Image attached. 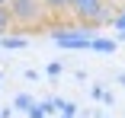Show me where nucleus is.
<instances>
[{"instance_id": "nucleus-1", "label": "nucleus", "mask_w": 125, "mask_h": 118, "mask_svg": "<svg viewBox=\"0 0 125 118\" xmlns=\"http://www.w3.org/2000/svg\"><path fill=\"white\" fill-rule=\"evenodd\" d=\"M96 38V26H58L52 29V42H58L61 48H90V42Z\"/></svg>"}, {"instance_id": "nucleus-2", "label": "nucleus", "mask_w": 125, "mask_h": 118, "mask_svg": "<svg viewBox=\"0 0 125 118\" xmlns=\"http://www.w3.org/2000/svg\"><path fill=\"white\" fill-rule=\"evenodd\" d=\"M7 10H10V22H19V26H39L45 19L42 0H7Z\"/></svg>"}, {"instance_id": "nucleus-3", "label": "nucleus", "mask_w": 125, "mask_h": 118, "mask_svg": "<svg viewBox=\"0 0 125 118\" xmlns=\"http://www.w3.org/2000/svg\"><path fill=\"white\" fill-rule=\"evenodd\" d=\"M77 19H83L87 26H99V22H106L112 19L109 7H106V0H71V7H67Z\"/></svg>"}, {"instance_id": "nucleus-4", "label": "nucleus", "mask_w": 125, "mask_h": 118, "mask_svg": "<svg viewBox=\"0 0 125 118\" xmlns=\"http://www.w3.org/2000/svg\"><path fill=\"white\" fill-rule=\"evenodd\" d=\"M90 48H96V51H106V54H112V51H115V42H112V38H93V42H90Z\"/></svg>"}, {"instance_id": "nucleus-5", "label": "nucleus", "mask_w": 125, "mask_h": 118, "mask_svg": "<svg viewBox=\"0 0 125 118\" xmlns=\"http://www.w3.org/2000/svg\"><path fill=\"white\" fill-rule=\"evenodd\" d=\"M0 45H3V48H26V38L22 35H3Z\"/></svg>"}, {"instance_id": "nucleus-6", "label": "nucleus", "mask_w": 125, "mask_h": 118, "mask_svg": "<svg viewBox=\"0 0 125 118\" xmlns=\"http://www.w3.org/2000/svg\"><path fill=\"white\" fill-rule=\"evenodd\" d=\"M32 105H35V99L29 96V93H19V96H16V109H19V112H29Z\"/></svg>"}, {"instance_id": "nucleus-7", "label": "nucleus", "mask_w": 125, "mask_h": 118, "mask_svg": "<svg viewBox=\"0 0 125 118\" xmlns=\"http://www.w3.org/2000/svg\"><path fill=\"white\" fill-rule=\"evenodd\" d=\"M7 29H10V10H7V7H0V38L7 35Z\"/></svg>"}, {"instance_id": "nucleus-8", "label": "nucleus", "mask_w": 125, "mask_h": 118, "mask_svg": "<svg viewBox=\"0 0 125 118\" xmlns=\"http://www.w3.org/2000/svg\"><path fill=\"white\" fill-rule=\"evenodd\" d=\"M42 3H45V10H55L58 13V10H67L71 7V0H42Z\"/></svg>"}, {"instance_id": "nucleus-9", "label": "nucleus", "mask_w": 125, "mask_h": 118, "mask_svg": "<svg viewBox=\"0 0 125 118\" xmlns=\"http://www.w3.org/2000/svg\"><path fill=\"white\" fill-rule=\"evenodd\" d=\"M29 115H32V118H45V115H42V109H39V105H32V109H29Z\"/></svg>"}, {"instance_id": "nucleus-10", "label": "nucleus", "mask_w": 125, "mask_h": 118, "mask_svg": "<svg viewBox=\"0 0 125 118\" xmlns=\"http://www.w3.org/2000/svg\"><path fill=\"white\" fill-rule=\"evenodd\" d=\"M0 7H7V0H0Z\"/></svg>"}, {"instance_id": "nucleus-11", "label": "nucleus", "mask_w": 125, "mask_h": 118, "mask_svg": "<svg viewBox=\"0 0 125 118\" xmlns=\"http://www.w3.org/2000/svg\"><path fill=\"white\" fill-rule=\"evenodd\" d=\"M0 80H3V77H0Z\"/></svg>"}]
</instances>
